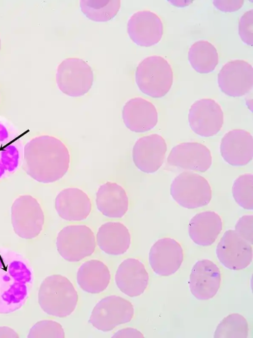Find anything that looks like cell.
<instances>
[{
    "mask_svg": "<svg viewBox=\"0 0 253 338\" xmlns=\"http://www.w3.org/2000/svg\"></svg>",
    "mask_w": 253,
    "mask_h": 338,
    "instance_id": "8d00e7d4",
    "label": "cell"
},
{
    "mask_svg": "<svg viewBox=\"0 0 253 338\" xmlns=\"http://www.w3.org/2000/svg\"><path fill=\"white\" fill-rule=\"evenodd\" d=\"M223 113L219 104L214 100L203 98L195 102L191 106L188 121L191 129L203 137L217 134L223 124Z\"/></svg>",
    "mask_w": 253,
    "mask_h": 338,
    "instance_id": "8fae6325",
    "label": "cell"
},
{
    "mask_svg": "<svg viewBox=\"0 0 253 338\" xmlns=\"http://www.w3.org/2000/svg\"><path fill=\"white\" fill-rule=\"evenodd\" d=\"M148 281L149 275L144 264L135 258L124 260L119 265L115 275V281L119 289L130 297L143 294Z\"/></svg>",
    "mask_w": 253,
    "mask_h": 338,
    "instance_id": "44dd1931",
    "label": "cell"
},
{
    "mask_svg": "<svg viewBox=\"0 0 253 338\" xmlns=\"http://www.w3.org/2000/svg\"><path fill=\"white\" fill-rule=\"evenodd\" d=\"M221 274L211 261L203 259L196 263L190 275L189 287L192 295L200 300L213 297L220 287Z\"/></svg>",
    "mask_w": 253,
    "mask_h": 338,
    "instance_id": "ac0fdd59",
    "label": "cell"
},
{
    "mask_svg": "<svg viewBox=\"0 0 253 338\" xmlns=\"http://www.w3.org/2000/svg\"><path fill=\"white\" fill-rule=\"evenodd\" d=\"M211 194L207 180L192 172L180 173L170 186V194L173 199L180 206L189 209L207 205L211 199Z\"/></svg>",
    "mask_w": 253,
    "mask_h": 338,
    "instance_id": "5b68a950",
    "label": "cell"
},
{
    "mask_svg": "<svg viewBox=\"0 0 253 338\" xmlns=\"http://www.w3.org/2000/svg\"><path fill=\"white\" fill-rule=\"evenodd\" d=\"M83 13L89 19L105 22L117 14L121 6L120 0H82L80 1Z\"/></svg>",
    "mask_w": 253,
    "mask_h": 338,
    "instance_id": "83f0119b",
    "label": "cell"
},
{
    "mask_svg": "<svg viewBox=\"0 0 253 338\" xmlns=\"http://www.w3.org/2000/svg\"><path fill=\"white\" fill-rule=\"evenodd\" d=\"M11 223L15 233L19 237L32 239L42 230L44 216L38 201L29 195L19 196L11 208Z\"/></svg>",
    "mask_w": 253,
    "mask_h": 338,
    "instance_id": "8992f818",
    "label": "cell"
},
{
    "mask_svg": "<svg viewBox=\"0 0 253 338\" xmlns=\"http://www.w3.org/2000/svg\"><path fill=\"white\" fill-rule=\"evenodd\" d=\"M222 228L220 216L214 211H206L196 214L190 221L188 232L196 244L208 246L217 239Z\"/></svg>",
    "mask_w": 253,
    "mask_h": 338,
    "instance_id": "d4e9b609",
    "label": "cell"
},
{
    "mask_svg": "<svg viewBox=\"0 0 253 338\" xmlns=\"http://www.w3.org/2000/svg\"><path fill=\"white\" fill-rule=\"evenodd\" d=\"M167 162L171 166L204 172L211 167L212 157L205 145L198 142H184L173 147Z\"/></svg>",
    "mask_w": 253,
    "mask_h": 338,
    "instance_id": "9a60e30c",
    "label": "cell"
},
{
    "mask_svg": "<svg viewBox=\"0 0 253 338\" xmlns=\"http://www.w3.org/2000/svg\"><path fill=\"white\" fill-rule=\"evenodd\" d=\"M127 33L136 44L150 46L161 40L163 25L160 18L154 12L149 10L139 11L129 18Z\"/></svg>",
    "mask_w": 253,
    "mask_h": 338,
    "instance_id": "e0dca14e",
    "label": "cell"
},
{
    "mask_svg": "<svg viewBox=\"0 0 253 338\" xmlns=\"http://www.w3.org/2000/svg\"><path fill=\"white\" fill-rule=\"evenodd\" d=\"M98 210L105 216L121 218L127 212L128 199L125 189L120 185L107 182L101 185L96 194Z\"/></svg>",
    "mask_w": 253,
    "mask_h": 338,
    "instance_id": "603a6c76",
    "label": "cell"
},
{
    "mask_svg": "<svg viewBox=\"0 0 253 338\" xmlns=\"http://www.w3.org/2000/svg\"><path fill=\"white\" fill-rule=\"evenodd\" d=\"M56 81L59 89L72 97L81 96L91 87L93 75L91 67L78 58H68L58 65Z\"/></svg>",
    "mask_w": 253,
    "mask_h": 338,
    "instance_id": "ba28073f",
    "label": "cell"
},
{
    "mask_svg": "<svg viewBox=\"0 0 253 338\" xmlns=\"http://www.w3.org/2000/svg\"><path fill=\"white\" fill-rule=\"evenodd\" d=\"M56 247L60 255L70 262L79 261L91 255L95 239L91 229L85 225H71L58 233Z\"/></svg>",
    "mask_w": 253,
    "mask_h": 338,
    "instance_id": "52a82bcc",
    "label": "cell"
},
{
    "mask_svg": "<svg viewBox=\"0 0 253 338\" xmlns=\"http://www.w3.org/2000/svg\"><path fill=\"white\" fill-rule=\"evenodd\" d=\"M249 333L248 322L244 317L233 313L224 318L217 326L214 338H247Z\"/></svg>",
    "mask_w": 253,
    "mask_h": 338,
    "instance_id": "f1b7e54d",
    "label": "cell"
},
{
    "mask_svg": "<svg viewBox=\"0 0 253 338\" xmlns=\"http://www.w3.org/2000/svg\"><path fill=\"white\" fill-rule=\"evenodd\" d=\"M70 162L66 146L52 136L36 137L24 147L22 168L39 182L50 183L62 178L69 169Z\"/></svg>",
    "mask_w": 253,
    "mask_h": 338,
    "instance_id": "6da1fadb",
    "label": "cell"
},
{
    "mask_svg": "<svg viewBox=\"0 0 253 338\" xmlns=\"http://www.w3.org/2000/svg\"><path fill=\"white\" fill-rule=\"evenodd\" d=\"M220 153L223 159L233 166H243L253 157V137L248 131L235 129L226 133L221 139Z\"/></svg>",
    "mask_w": 253,
    "mask_h": 338,
    "instance_id": "d6986e66",
    "label": "cell"
},
{
    "mask_svg": "<svg viewBox=\"0 0 253 338\" xmlns=\"http://www.w3.org/2000/svg\"><path fill=\"white\" fill-rule=\"evenodd\" d=\"M149 259L155 273L162 276H169L176 272L181 266L183 260V250L175 240L164 238L152 246Z\"/></svg>",
    "mask_w": 253,
    "mask_h": 338,
    "instance_id": "2e32d148",
    "label": "cell"
},
{
    "mask_svg": "<svg viewBox=\"0 0 253 338\" xmlns=\"http://www.w3.org/2000/svg\"><path fill=\"white\" fill-rule=\"evenodd\" d=\"M240 236L251 245L253 243V216L246 215L237 221L234 230Z\"/></svg>",
    "mask_w": 253,
    "mask_h": 338,
    "instance_id": "d6a6232c",
    "label": "cell"
},
{
    "mask_svg": "<svg viewBox=\"0 0 253 338\" xmlns=\"http://www.w3.org/2000/svg\"><path fill=\"white\" fill-rule=\"evenodd\" d=\"M22 135L10 123L0 119V180L15 173L22 165Z\"/></svg>",
    "mask_w": 253,
    "mask_h": 338,
    "instance_id": "30bf717a",
    "label": "cell"
},
{
    "mask_svg": "<svg viewBox=\"0 0 253 338\" xmlns=\"http://www.w3.org/2000/svg\"><path fill=\"white\" fill-rule=\"evenodd\" d=\"M167 150L166 142L161 135L145 136L139 138L133 147V161L141 171L153 173L163 165Z\"/></svg>",
    "mask_w": 253,
    "mask_h": 338,
    "instance_id": "5bb4252c",
    "label": "cell"
},
{
    "mask_svg": "<svg viewBox=\"0 0 253 338\" xmlns=\"http://www.w3.org/2000/svg\"><path fill=\"white\" fill-rule=\"evenodd\" d=\"M78 296L72 283L66 277L52 275L41 283L38 301L47 314L58 317L70 315L75 310Z\"/></svg>",
    "mask_w": 253,
    "mask_h": 338,
    "instance_id": "3957f363",
    "label": "cell"
},
{
    "mask_svg": "<svg viewBox=\"0 0 253 338\" xmlns=\"http://www.w3.org/2000/svg\"><path fill=\"white\" fill-rule=\"evenodd\" d=\"M128 229L119 222H108L102 224L96 235L98 246L104 253L114 255L124 254L130 245Z\"/></svg>",
    "mask_w": 253,
    "mask_h": 338,
    "instance_id": "cb8c5ba5",
    "label": "cell"
},
{
    "mask_svg": "<svg viewBox=\"0 0 253 338\" xmlns=\"http://www.w3.org/2000/svg\"><path fill=\"white\" fill-rule=\"evenodd\" d=\"M243 3L244 1L242 0L213 1V4L217 9L224 12L235 11L242 7Z\"/></svg>",
    "mask_w": 253,
    "mask_h": 338,
    "instance_id": "836d02e7",
    "label": "cell"
},
{
    "mask_svg": "<svg viewBox=\"0 0 253 338\" xmlns=\"http://www.w3.org/2000/svg\"><path fill=\"white\" fill-rule=\"evenodd\" d=\"M55 208L59 216L68 221H81L87 218L91 210L87 195L75 187L62 190L57 195Z\"/></svg>",
    "mask_w": 253,
    "mask_h": 338,
    "instance_id": "7402d4cb",
    "label": "cell"
},
{
    "mask_svg": "<svg viewBox=\"0 0 253 338\" xmlns=\"http://www.w3.org/2000/svg\"><path fill=\"white\" fill-rule=\"evenodd\" d=\"M216 253L225 267L234 270L246 268L253 259L252 245L233 230L224 233L217 246Z\"/></svg>",
    "mask_w": 253,
    "mask_h": 338,
    "instance_id": "7c38bea8",
    "label": "cell"
},
{
    "mask_svg": "<svg viewBox=\"0 0 253 338\" xmlns=\"http://www.w3.org/2000/svg\"><path fill=\"white\" fill-rule=\"evenodd\" d=\"M65 337L64 330L58 322L44 320L36 323L30 330L28 338H58Z\"/></svg>",
    "mask_w": 253,
    "mask_h": 338,
    "instance_id": "4dcf8cb0",
    "label": "cell"
},
{
    "mask_svg": "<svg viewBox=\"0 0 253 338\" xmlns=\"http://www.w3.org/2000/svg\"><path fill=\"white\" fill-rule=\"evenodd\" d=\"M33 281L29 260L15 251L0 247V313L20 309L29 296Z\"/></svg>",
    "mask_w": 253,
    "mask_h": 338,
    "instance_id": "7a4b0ae2",
    "label": "cell"
},
{
    "mask_svg": "<svg viewBox=\"0 0 253 338\" xmlns=\"http://www.w3.org/2000/svg\"><path fill=\"white\" fill-rule=\"evenodd\" d=\"M133 314V306L130 301L119 296H110L96 304L89 322L97 329L108 332L129 322Z\"/></svg>",
    "mask_w": 253,
    "mask_h": 338,
    "instance_id": "9c48e42d",
    "label": "cell"
},
{
    "mask_svg": "<svg viewBox=\"0 0 253 338\" xmlns=\"http://www.w3.org/2000/svg\"><path fill=\"white\" fill-rule=\"evenodd\" d=\"M113 338H143V335L138 330L126 328L119 330L112 337Z\"/></svg>",
    "mask_w": 253,
    "mask_h": 338,
    "instance_id": "e575fe53",
    "label": "cell"
},
{
    "mask_svg": "<svg viewBox=\"0 0 253 338\" xmlns=\"http://www.w3.org/2000/svg\"><path fill=\"white\" fill-rule=\"evenodd\" d=\"M188 59L193 68L200 73L213 71L218 64V56L213 45L201 40L193 43L188 51Z\"/></svg>",
    "mask_w": 253,
    "mask_h": 338,
    "instance_id": "4316f807",
    "label": "cell"
},
{
    "mask_svg": "<svg viewBox=\"0 0 253 338\" xmlns=\"http://www.w3.org/2000/svg\"><path fill=\"white\" fill-rule=\"evenodd\" d=\"M221 90L232 97H240L249 92L253 86V68L243 60H234L224 64L218 74Z\"/></svg>",
    "mask_w": 253,
    "mask_h": 338,
    "instance_id": "4fadbf2b",
    "label": "cell"
},
{
    "mask_svg": "<svg viewBox=\"0 0 253 338\" xmlns=\"http://www.w3.org/2000/svg\"><path fill=\"white\" fill-rule=\"evenodd\" d=\"M123 122L130 130L141 133L154 128L158 122L155 106L148 100L135 97L128 100L122 111Z\"/></svg>",
    "mask_w": 253,
    "mask_h": 338,
    "instance_id": "ffe728a7",
    "label": "cell"
},
{
    "mask_svg": "<svg viewBox=\"0 0 253 338\" xmlns=\"http://www.w3.org/2000/svg\"><path fill=\"white\" fill-rule=\"evenodd\" d=\"M253 9H251L243 14L239 22V34L242 40L248 45L252 46L253 43Z\"/></svg>",
    "mask_w": 253,
    "mask_h": 338,
    "instance_id": "1f68e13d",
    "label": "cell"
},
{
    "mask_svg": "<svg viewBox=\"0 0 253 338\" xmlns=\"http://www.w3.org/2000/svg\"><path fill=\"white\" fill-rule=\"evenodd\" d=\"M135 81L139 89L154 98L165 96L173 82V72L170 64L162 56L153 55L144 59L138 65Z\"/></svg>",
    "mask_w": 253,
    "mask_h": 338,
    "instance_id": "277c9868",
    "label": "cell"
},
{
    "mask_svg": "<svg viewBox=\"0 0 253 338\" xmlns=\"http://www.w3.org/2000/svg\"><path fill=\"white\" fill-rule=\"evenodd\" d=\"M232 194L236 203L244 209H253V175L246 173L234 181Z\"/></svg>",
    "mask_w": 253,
    "mask_h": 338,
    "instance_id": "f546056e",
    "label": "cell"
},
{
    "mask_svg": "<svg viewBox=\"0 0 253 338\" xmlns=\"http://www.w3.org/2000/svg\"><path fill=\"white\" fill-rule=\"evenodd\" d=\"M77 282L84 291L91 294L103 292L108 287L111 275L102 261L91 259L84 262L77 272Z\"/></svg>",
    "mask_w": 253,
    "mask_h": 338,
    "instance_id": "484cf974",
    "label": "cell"
},
{
    "mask_svg": "<svg viewBox=\"0 0 253 338\" xmlns=\"http://www.w3.org/2000/svg\"><path fill=\"white\" fill-rule=\"evenodd\" d=\"M18 338V334L13 329L10 327H0V338Z\"/></svg>",
    "mask_w": 253,
    "mask_h": 338,
    "instance_id": "d590c367",
    "label": "cell"
}]
</instances>
